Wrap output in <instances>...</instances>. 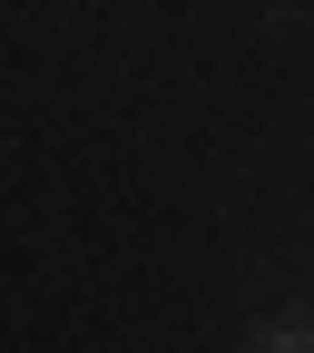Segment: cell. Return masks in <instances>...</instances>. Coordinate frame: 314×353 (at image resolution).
Listing matches in <instances>:
<instances>
[{
    "mask_svg": "<svg viewBox=\"0 0 314 353\" xmlns=\"http://www.w3.org/2000/svg\"><path fill=\"white\" fill-rule=\"evenodd\" d=\"M255 353H314V324H265Z\"/></svg>",
    "mask_w": 314,
    "mask_h": 353,
    "instance_id": "6da1fadb",
    "label": "cell"
}]
</instances>
